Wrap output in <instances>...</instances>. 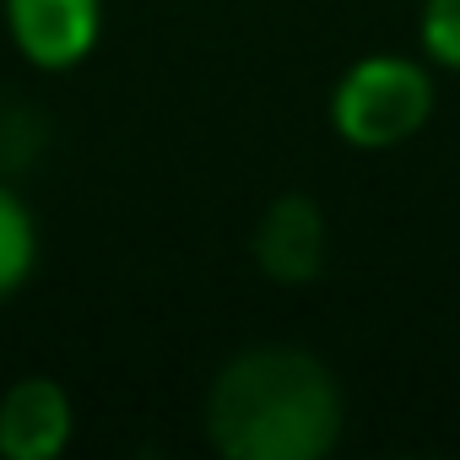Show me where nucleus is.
<instances>
[{"label":"nucleus","instance_id":"obj_1","mask_svg":"<svg viewBox=\"0 0 460 460\" xmlns=\"http://www.w3.org/2000/svg\"><path fill=\"white\" fill-rule=\"evenodd\" d=\"M206 422L227 460H314L336 444L341 395L309 352L261 347L217 374Z\"/></svg>","mask_w":460,"mask_h":460},{"label":"nucleus","instance_id":"obj_2","mask_svg":"<svg viewBox=\"0 0 460 460\" xmlns=\"http://www.w3.org/2000/svg\"><path fill=\"white\" fill-rule=\"evenodd\" d=\"M433 87L411 60H363L331 98V119L352 146H395L428 119Z\"/></svg>","mask_w":460,"mask_h":460},{"label":"nucleus","instance_id":"obj_3","mask_svg":"<svg viewBox=\"0 0 460 460\" xmlns=\"http://www.w3.org/2000/svg\"><path fill=\"white\" fill-rule=\"evenodd\" d=\"M6 17L17 49L44 71L76 66L98 39V0H6Z\"/></svg>","mask_w":460,"mask_h":460},{"label":"nucleus","instance_id":"obj_4","mask_svg":"<svg viewBox=\"0 0 460 460\" xmlns=\"http://www.w3.org/2000/svg\"><path fill=\"white\" fill-rule=\"evenodd\" d=\"M71 438V401L55 379H22L0 401V455L49 460Z\"/></svg>","mask_w":460,"mask_h":460},{"label":"nucleus","instance_id":"obj_5","mask_svg":"<svg viewBox=\"0 0 460 460\" xmlns=\"http://www.w3.org/2000/svg\"><path fill=\"white\" fill-rule=\"evenodd\" d=\"M255 261L277 282H309L320 271V261H325V222H320L309 195H282L266 211L261 234H255Z\"/></svg>","mask_w":460,"mask_h":460},{"label":"nucleus","instance_id":"obj_6","mask_svg":"<svg viewBox=\"0 0 460 460\" xmlns=\"http://www.w3.org/2000/svg\"><path fill=\"white\" fill-rule=\"evenodd\" d=\"M28 271H33V217L0 184V304L28 282Z\"/></svg>","mask_w":460,"mask_h":460},{"label":"nucleus","instance_id":"obj_7","mask_svg":"<svg viewBox=\"0 0 460 460\" xmlns=\"http://www.w3.org/2000/svg\"><path fill=\"white\" fill-rule=\"evenodd\" d=\"M422 44L433 60L460 71V0H428L422 12Z\"/></svg>","mask_w":460,"mask_h":460}]
</instances>
